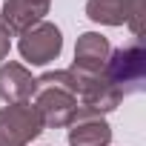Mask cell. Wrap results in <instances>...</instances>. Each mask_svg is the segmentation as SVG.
Returning <instances> with one entry per match:
<instances>
[{"mask_svg": "<svg viewBox=\"0 0 146 146\" xmlns=\"http://www.w3.org/2000/svg\"><path fill=\"white\" fill-rule=\"evenodd\" d=\"M40 132L43 123L32 100L6 103L0 109V146H29Z\"/></svg>", "mask_w": 146, "mask_h": 146, "instance_id": "obj_3", "label": "cell"}, {"mask_svg": "<svg viewBox=\"0 0 146 146\" xmlns=\"http://www.w3.org/2000/svg\"><path fill=\"white\" fill-rule=\"evenodd\" d=\"M37 78L20 63H3L0 66V98L6 103H26L35 98Z\"/></svg>", "mask_w": 146, "mask_h": 146, "instance_id": "obj_9", "label": "cell"}, {"mask_svg": "<svg viewBox=\"0 0 146 146\" xmlns=\"http://www.w3.org/2000/svg\"><path fill=\"white\" fill-rule=\"evenodd\" d=\"M40 115L43 129H63L75 120L80 103H78V78L69 69H57V72H46L37 78V89H35V103H32Z\"/></svg>", "mask_w": 146, "mask_h": 146, "instance_id": "obj_1", "label": "cell"}, {"mask_svg": "<svg viewBox=\"0 0 146 146\" xmlns=\"http://www.w3.org/2000/svg\"><path fill=\"white\" fill-rule=\"evenodd\" d=\"M109 40L98 32H86L78 37V46H75V63H72V75L75 78H98L103 75V66L109 60Z\"/></svg>", "mask_w": 146, "mask_h": 146, "instance_id": "obj_6", "label": "cell"}, {"mask_svg": "<svg viewBox=\"0 0 146 146\" xmlns=\"http://www.w3.org/2000/svg\"><path fill=\"white\" fill-rule=\"evenodd\" d=\"M9 46H12V40H9V32L0 26V60H6L9 57Z\"/></svg>", "mask_w": 146, "mask_h": 146, "instance_id": "obj_10", "label": "cell"}, {"mask_svg": "<svg viewBox=\"0 0 146 146\" xmlns=\"http://www.w3.org/2000/svg\"><path fill=\"white\" fill-rule=\"evenodd\" d=\"M17 49H20L23 60H29L32 66H46V63H52V60L60 54V49H63V35H60V29H57L54 23L40 20L37 26H32L29 32L20 35Z\"/></svg>", "mask_w": 146, "mask_h": 146, "instance_id": "obj_5", "label": "cell"}, {"mask_svg": "<svg viewBox=\"0 0 146 146\" xmlns=\"http://www.w3.org/2000/svg\"><path fill=\"white\" fill-rule=\"evenodd\" d=\"M103 78L120 98L143 92L146 89V49H143V40L135 37L132 43L112 49L109 60L103 66Z\"/></svg>", "mask_w": 146, "mask_h": 146, "instance_id": "obj_2", "label": "cell"}, {"mask_svg": "<svg viewBox=\"0 0 146 146\" xmlns=\"http://www.w3.org/2000/svg\"><path fill=\"white\" fill-rule=\"evenodd\" d=\"M49 6H52V0H6L0 26L9 35H23L32 26H37L43 15H49Z\"/></svg>", "mask_w": 146, "mask_h": 146, "instance_id": "obj_7", "label": "cell"}, {"mask_svg": "<svg viewBox=\"0 0 146 146\" xmlns=\"http://www.w3.org/2000/svg\"><path fill=\"white\" fill-rule=\"evenodd\" d=\"M86 15L95 23L106 26H129L137 40H143V20H146V0H89Z\"/></svg>", "mask_w": 146, "mask_h": 146, "instance_id": "obj_4", "label": "cell"}, {"mask_svg": "<svg viewBox=\"0 0 146 146\" xmlns=\"http://www.w3.org/2000/svg\"><path fill=\"white\" fill-rule=\"evenodd\" d=\"M112 129L109 123L89 109H78L75 120L69 123V146H109Z\"/></svg>", "mask_w": 146, "mask_h": 146, "instance_id": "obj_8", "label": "cell"}]
</instances>
